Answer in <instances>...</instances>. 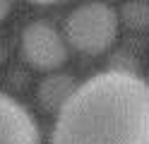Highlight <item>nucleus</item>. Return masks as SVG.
Wrapping results in <instances>:
<instances>
[{"label":"nucleus","instance_id":"7","mask_svg":"<svg viewBox=\"0 0 149 144\" xmlns=\"http://www.w3.org/2000/svg\"><path fill=\"white\" fill-rule=\"evenodd\" d=\"M10 10H12V0H0V22H5Z\"/></svg>","mask_w":149,"mask_h":144},{"label":"nucleus","instance_id":"5","mask_svg":"<svg viewBox=\"0 0 149 144\" xmlns=\"http://www.w3.org/2000/svg\"><path fill=\"white\" fill-rule=\"evenodd\" d=\"M74 79L70 74H48L46 79L39 84V89H36V99H39V106L46 111V113H55L65 103V99L74 91Z\"/></svg>","mask_w":149,"mask_h":144},{"label":"nucleus","instance_id":"2","mask_svg":"<svg viewBox=\"0 0 149 144\" xmlns=\"http://www.w3.org/2000/svg\"><path fill=\"white\" fill-rule=\"evenodd\" d=\"M118 12L106 3H84L65 19V43L77 53L101 55L118 38Z\"/></svg>","mask_w":149,"mask_h":144},{"label":"nucleus","instance_id":"1","mask_svg":"<svg viewBox=\"0 0 149 144\" xmlns=\"http://www.w3.org/2000/svg\"><path fill=\"white\" fill-rule=\"evenodd\" d=\"M51 144H149V86L135 70L99 72L55 111Z\"/></svg>","mask_w":149,"mask_h":144},{"label":"nucleus","instance_id":"4","mask_svg":"<svg viewBox=\"0 0 149 144\" xmlns=\"http://www.w3.org/2000/svg\"><path fill=\"white\" fill-rule=\"evenodd\" d=\"M0 144H41L39 125L19 101L0 91Z\"/></svg>","mask_w":149,"mask_h":144},{"label":"nucleus","instance_id":"6","mask_svg":"<svg viewBox=\"0 0 149 144\" xmlns=\"http://www.w3.org/2000/svg\"><path fill=\"white\" fill-rule=\"evenodd\" d=\"M147 19H149V12H147V5L142 0L125 3L120 7V15H118V22H123L127 29H135V31L147 26Z\"/></svg>","mask_w":149,"mask_h":144},{"label":"nucleus","instance_id":"8","mask_svg":"<svg viewBox=\"0 0 149 144\" xmlns=\"http://www.w3.org/2000/svg\"><path fill=\"white\" fill-rule=\"evenodd\" d=\"M34 5H55V3H65V0H29Z\"/></svg>","mask_w":149,"mask_h":144},{"label":"nucleus","instance_id":"3","mask_svg":"<svg viewBox=\"0 0 149 144\" xmlns=\"http://www.w3.org/2000/svg\"><path fill=\"white\" fill-rule=\"evenodd\" d=\"M22 60L41 72H53L68 60V43L63 34L48 22H31L19 38Z\"/></svg>","mask_w":149,"mask_h":144}]
</instances>
